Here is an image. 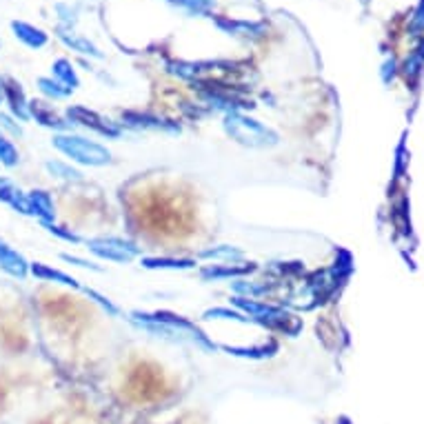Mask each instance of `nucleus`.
<instances>
[{
  "label": "nucleus",
  "instance_id": "0eeeda50",
  "mask_svg": "<svg viewBox=\"0 0 424 424\" xmlns=\"http://www.w3.org/2000/svg\"><path fill=\"white\" fill-rule=\"evenodd\" d=\"M29 118L36 121L40 127L52 129L54 133L74 131V125L69 123V118L58 113L52 105L45 103V100H29Z\"/></svg>",
  "mask_w": 424,
  "mask_h": 424
},
{
  "label": "nucleus",
  "instance_id": "c85d7f7f",
  "mask_svg": "<svg viewBox=\"0 0 424 424\" xmlns=\"http://www.w3.org/2000/svg\"><path fill=\"white\" fill-rule=\"evenodd\" d=\"M5 105V89H3V78H0V107Z\"/></svg>",
  "mask_w": 424,
  "mask_h": 424
},
{
  "label": "nucleus",
  "instance_id": "a878e982",
  "mask_svg": "<svg viewBox=\"0 0 424 424\" xmlns=\"http://www.w3.org/2000/svg\"><path fill=\"white\" fill-rule=\"evenodd\" d=\"M0 133L7 135V138H23L25 129H23V123L16 121L11 113L0 111Z\"/></svg>",
  "mask_w": 424,
  "mask_h": 424
},
{
  "label": "nucleus",
  "instance_id": "4be33fe9",
  "mask_svg": "<svg viewBox=\"0 0 424 424\" xmlns=\"http://www.w3.org/2000/svg\"><path fill=\"white\" fill-rule=\"evenodd\" d=\"M218 349L227 351L229 355H235V358H251V360H262L267 355H271L269 351H276L278 347H267V345H260V347H227V345H218Z\"/></svg>",
  "mask_w": 424,
  "mask_h": 424
},
{
  "label": "nucleus",
  "instance_id": "20e7f679",
  "mask_svg": "<svg viewBox=\"0 0 424 424\" xmlns=\"http://www.w3.org/2000/svg\"><path fill=\"white\" fill-rule=\"evenodd\" d=\"M233 309L242 311L247 318L253 320V325L271 329V331H280L286 329V322L291 320V316L286 313L278 304H271L267 300H256V298H242V296H231Z\"/></svg>",
  "mask_w": 424,
  "mask_h": 424
},
{
  "label": "nucleus",
  "instance_id": "5701e85b",
  "mask_svg": "<svg viewBox=\"0 0 424 424\" xmlns=\"http://www.w3.org/2000/svg\"><path fill=\"white\" fill-rule=\"evenodd\" d=\"M82 294L87 296L89 300H94V302L98 304V307L103 309L109 318H125V316H127V313H125L121 307H118V304H116L111 298H107L105 294H100V291H96V289H89V286H82Z\"/></svg>",
  "mask_w": 424,
  "mask_h": 424
},
{
  "label": "nucleus",
  "instance_id": "423d86ee",
  "mask_svg": "<svg viewBox=\"0 0 424 424\" xmlns=\"http://www.w3.org/2000/svg\"><path fill=\"white\" fill-rule=\"evenodd\" d=\"M258 271L256 262H209L198 269V276L202 282H223V280H240Z\"/></svg>",
  "mask_w": 424,
  "mask_h": 424
},
{
  "label": "nucleus",
  "instance_id": "f03ea898",
  "mask_svg": "<svg viewBox=\"0 0 424 424\" xmlns=\"http://www.w3.org/2000/svg\"><path fill=\"white\" fill-rule=\"evenodd\" d=\"M223 129L229 138L245 149H274L280 145V133L256 118H251L242 111H231L223 118Z\"/></svg>",
  "mask_w": 424,
  "mask_h": 424
},
{
  "label": "nucleus",
  "instance_id": "ddd939ff",
  "mask_svg": "<svg viewBox=\"0 0 424 424\" xmlns=\"http://www.w3.org/2000/svg\"><path fill=\"white\" fill-rule=\"evenodd\" d=\"M140 267L149 271H191L198 267L196 258H176V256H140Z\"/></svg>",
  "mask_w": 424,
  "mask_h": 424
},
{
  "label": "nucleus",
  "instance_id": "9d476101",
  "mask_svg": "<svg viewBox=\"0 0 424 424\" xmlns=\"http://www.w3.org/2000/svg\"><path fill=\"white\" fill-rule=\"evenodd\" d=\"M5 89V105L9 107L7 113H11L18 123H29V98L23 89V84L16 78H3Z\"/></svg>",
  "mask_w": 424,
  "mask_h": 424
},
{
  "label": "nucleus",
  "instance_id": "2eb2a0df",
  "mask_svg": "<svg viewBox=\"0 0 424 424\" xmlns=\"http://www.w3.org/2000/svg\"><path fill=\"white\" fill-rule=\"evenodd\" d=\"M11 31L16 40H21L29 49H43L49 43V36L40 27L25 23V21H11Z\"/></svg>",
  "mask_w": 424,
  "mask_h": 424
},
{
  "label": "nucleus",
  "instance_id": "412c9836",
  "mask_svg": "<svg viewBox=\"0 0 424 424\" xmlns=\"http://www.w3.org/2000/svg\"><path fill=\"white\" fill-rule=\"evenodd\" d=\"M202 320H229V322H240V325H253V320L247 318L242 311L231 309V307H211L200 316Z\"/></svg>",
  "mask_w": 424,
  "mask_h": 424
},
{
  "label": "nucleus",
  "instance_id": "bb28decb",
  "mask_svg": "<svg viewBox=\"0 0 424 424\" xmlns=\"http://www.w3.org/2000/svg\"><path fill=\"white\" fill-rule=\"evenodd\" d=\"M60 260L69 262L74 267H80L84 271H94V274H103V267H100L96 260H87V258H80V256H74V253H60Z\"/></svg>",
  "mask_w": 424,
  "mask_h": 424
},
{
  "label": "nucleus",
  "instance_id": "4468645a",
  "mask_svg": "<svg viewBox=\"0 0 424 424\" xmlns=\"http://www.w3.org/2000/svg\"><path fill=\"white\" fill-rule=\"evenodd\" d=\"M58 38L72 49V52H78L82 56H91V58H105V54L100 52V47L94 45L89 38H84L82 33H76L72 27H58Z\"/></svg>",
  "mask_w": 424,
  "mask_h": 424
},
{
  "label": "nucleus",
  "instance_id": "6ab92c4d",
  "mask_svg": "<svg viewBox=\"0 0 424 424\" xmlns=\"http://www.w3.org/2000/svg\"><path fill=\"white\" fill-rule=\"evenodd\" d=\"M52 78L58 80L62 87H67L69 91H76L80 87V78H78L76 67L72 65V60H67V58H58L52 65Z\"/></svg>",
  "mask_w": 424,
  "mask_h": 424
},
{
  "label": "nucleus",
  "instance_id": "1a4fd4ad",
  "mask_svg": "<svg viewBox=\"0 0 424 424\" xmlns=\"http://www.w3.org/2000/svg\"><path fill=\"white\" fill-rule=\"evenodd\" d=\"M29 260L23 253L11 247L5 238H0V271L13 280H27L29 278Z\"/></svg>",
  "mask_w": 424,
  "mask_h": 424
},
{
  "label": "nucleus",
  "instance_id": "6e6552de",
  "mask_svg": "<svg viewBox=\"0 0 424 424\" xmlns=\"http://www.w3.org/2000/svg\"><path fill=\"white\" fill-rule=\"evenodd\" d=\"M123 129L133 131H164V133H180V127L176 123H169L164 118H158L147 111H123Z\"/></svg>",
  "mask_w": 424,
  "mask_h": 424
},
{
  "label": "nucleus",
  "instance_id": "b1692460",
  "mask_svg": "<svg viewBox=\"0 0 424 424\" xmlns=\"http://www.w3.org/2000/svg\"><path fill=\"white\" fill-rule=\"evenodd\" d=\"M18 164H21V151H18V147L13 145L11 138H7V135L0 133V167L16 169Z\"/></svg>",
  "mask_w": 424,
  "mask_h": 424
},
{
  "label": "nucleus",
  "instance_id": "aec40b11",
  "mask_svg": "<svg viewBox=\"0 0 424 424\" xmlns=\"http://www.w3.org/2000/svg\"><path fill=\"white\" fill-rule=\"evenodd\" d=\"M36 87H38V91H40L47 100H52V103H56V100H67V98H69V96L74 94V91H69L67 87H62V84H60L58 80H54L52 76L38 78Z\"/></svg>",
  "mask_w": 424,
  "mask_h": 424
},
{
  "label": "nucleus",
  "instance_id": "dca6fc26",
  "mask_svg": "<svg viewBox=\"0 0 424 424\" xmlns=\"http://www.w3.org/2000/svg\"><path fill=\"white\" fill-rule=\"evenodd\" d=\"M196 260H209V262H242L247 260L245 251L235 245H213L198 251Z\"/></svg>",
  "mask_w": 424,
  "mask_h": 424
},
{
  "label": "nucleus",
  "instance_id": "39448f33",
  "mask_svg": "<svg viewBox=\"0 0 424 424\" xmlns=\"http://www.w3.org/2000/svg\"><path fill=\"white\" fill-rule=\"evenodd\" d=\"M65 116L69 118L74 129L80 127V129L96 133V135H100V138H107V140H118V138H123V133H125L121 123H113V121H109V118H105L103 113H98L89 107H82V105L67 107Z\"/></svg>",
  "mask_w": 424,
  "mask_h": 424
},
{
  "label": "nucleus",
  "instance_id": "f8f14e48",
  "mask_svg": "<svg viewBox=\"0 0 424 424\" xmlns=\"http://www.w3.org/2000/svg\"><path fill=\"white\" fill-rule=\"evenodd\" d=\"M29 276H33L40 282H54V284H60V286H67V289H74V291H82V284L69 276L67 271L62 269H56L47 262H31L29 264Z\"/></svg>",
  "mask_w": 424,
  "mask_h": 424
},
{
  "label": "nucleus",
  "instance_id": "cd10ccee",
  "mask_svg": "<svg viewBox=\"0 0 424 424\" xmlns=\"http://www.w3.org/2000/svg\"><path fill=\"white\" fill-rule=\"evenodd\" d=\"M169 3H174L191 13H207L213 7L216 0H169Z\"/></svg>",
  "mask_w": 424,
  "mask_h": 424
},
{
  "label": "nucleus",
  "instance_id": "f3484780",
  "mask_svg": "<svg viewBox=\"0 0 424 424\" xmlns=\"http://www.w3.org/2000/svg\"><path fill=\"white\" fill-rule=\"evenodd\" d=\"M0 202H5L7 207H11L16 213L29 216V202H27V191H23L21 186H16L11 180L0 178ZM31 218V216H29Z\"/></svg>",
  "mask_w": 424,
  "mask_h": 424
},
{
  "label": "nucleus",
  "instance_id": "f257e3e1",
  "mask_svg": "<svg viewBox=\"0 0 424 424\" xmlns=\"http://www.w3.org/2000/svg\"><path fill=\"white\" fill-rule=\"evenodd\" d=\"M52 145L58 154H62L67 158V162L78 164V167L100 169V167H107L113 162V154L107 145L89 138V135L76 133V131L54 133Z\"/></svg>",
  "mask_w": 424,
  "mask_h": 424
},
{
  "label": "nucleus",
  "instance_id": "9b49d317",
  "mask_svg": "<svg viewBox=\"0 0 424 424\" xmlns=\"http://www.w3.org/2000/svg\"><path fill=\"white\" fill-rule=\"evenodd\" d=\"M27 202H29V216L36 218L40 225L56 223L58 211H56V202L54 196L47 189H31L27 191Z\"/></svg>",
  "mask_w": 424,
  "mask_h": 424
},
{
  "label": "nucleus",
  "instance_id": "a211bd4d",
  "mask_svg": "<svg viewBox=\"0 0 424 424\" xmlns=\"http://www.w3.org/2000/svg\"><path fill=\"white\" fill-rule=\"evenodd\" d=\"M45 169H47V174L52 178H56V180L69 182V184L84 182V176H82L80 169L76 164H72V162H67V160H47Z\"/></svg>",
  "mask_w": 424,
  "mask_h": 424
},
{
  "label": "nucleus",
  "instance_id": "393cba45",
  "mask_svg": "<svg viewBox=\"0 0 424 424\" xmlns=\"http://www.w3.org/2000/svg\"><path fill=\"white\" fill-rule=\"evenodd\" d=\"M43 229H45L47 233H52L54 238L62 240V242H69V245H82V242H84V238H82L80 233L72 231L69 227H62V225H58V223H49V225H43Z\"/></svg>",
  "mask_w": 424,
  "mask_h": 424
},
{
  "label": "nucleus",
  "instance_id": "7ed1b4c3",
  "mask_svg": "<svg viewBox=\"0 0 424 424\" xmlns=\"http://www.w3.org/2000/svg\"><path fill=\"white\" fill-rule=\"evenodd\" d=\"M82 245L94 258L113 264H129L143 256L140 247L123 235H91V238H84Z\"/></svg>",
  "mask_w": 424,
  "mask_h": 424
}]
</instances>
